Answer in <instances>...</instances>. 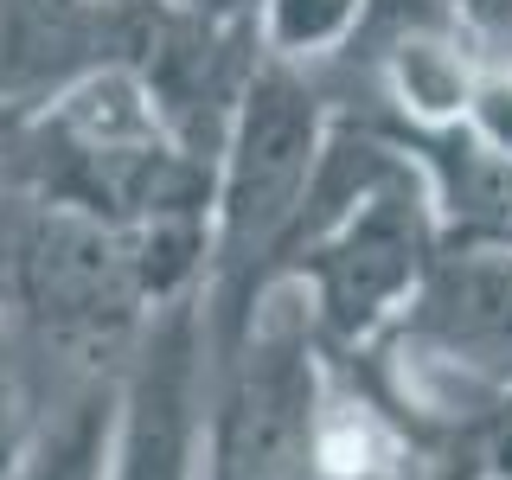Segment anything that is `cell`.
I'll use <instances>...</instances> for the list:
<instances>
[{"label": "cell", "instance_id": "obj_1", "mask_svg": "<svg viewBox=\"0 0 512 480\" xmlns=\"http://www.w3.org/2000/svg\"><path fill=\"white\" fill-rule=\"evenodd\" d=\"M333 109L320 103L308 71L276 58H256L237 116L212 160V199H205V365L244 340L269 295L282 288V256L295 218L308 205L314 167L327 154Z\"/></svg>", "mask_w": 512, "mask_h": 480}, {"label": "cell", "instance_id": "obj_2", "mask_svg": "<svg viewBox=\"0 0 512 480\" xmlns=\"http://www.w3.org/2000/svg\"><path fill=\"white\" fill-rule=\"evenodd\" d=\"M333 359L295 288L256 308L244 340L205 365V480H320Z\"/></svg>", "mask_w": 512, "mask_h": 480}, {"label": "cell", "instance_id": "obj_3", "mask_svg": "<svg viewBox=\"0 0 512 480\" xmlns=\"http://www.w3.org/2000/svg\"><path fill=\"white\" fill-rule=\"evenodd\" d=\"M109 480H205V314L160 301L116 365Z\"/></svg>", "mask_w": 512, "mask_h": 480}, {"label": "cell", "instance_id": "obj_4", "mask_svg": "<svg viewBox=\"0 0 512 480\" xmlns=\"http://www.w3.org/2000/svg\"><path fill=\"white\" fill-rule=\"evenodd\" d=\"M378 346L436 391H512V250H442Z\"/></svg>", "mask_w": 512, "mask_h": 480}, {"label": "cell", "instance_id": "obj_5", "mask_svg": "<svg viewBox=\"0 0 512 480\" xmlns=\"http://www.w3.org/2000/svg\"><path fill=\"white\" fill-rule=\"evenodd\" d=\"M141 26L122 0H0V103L45 109L103 64H128Z\"/></svg>", "mask_w": 512, "mask_h": 480}, {"label": "cell", "instance_id": "obj_6", "mask_svg": "<svg viewBox=\"0 0 512 480\" xmlns=\"http://www.w3.org/2000/svg\"><path fill=\"white\" fill-rule=\"evenodd\" d=\"M378 128L423 180L442 250H512V160L506 154L474 148L461 128H391V122Z\"/></svg>", "mask_w": 512, "mask_h": 480}, {"label": "cell", "instance_id": "obj_7", "mask_svg": "<svg viewBox=\"0 0 512 480\" xmlns=\"http://www.w3.org/2000/svg\"><path fill=\"white\" fill-rule=\"evenodd\" d=\"M378 32V26H372ZM474 26L468 20H397L384 26L372 77H378V122L391 128H455L480 77Z\"/></svg>", "mask_w": 512, "mask_h": 480}, {"label": "cell", "instance_id": "obj_8", "mask_svg": "<svg viewBox=\"0 0 512 480\" xmlns=\"http://www.w3.org/2000/svg\"><path fill=\"white\" fill-rule=\"evenodd\" d=\"M109 436H116V365L90 372L45 423L26 429L7 480H109Z\"/></svg>", "mask_w": 512, "mask_h": 480}, {"label": "cell", "instance_id": "obj_9", "mask_svg": "<svg viewBox=\"0 0 512 480\" xmlns=\"http://www.w3.org/2000/svg\"><path fill=\"white\" fill-rule=\"evenodd\" d=\"M372 26V0H250L256 52L314 71V64L352 52Z\"/></svg>", "mask_w": 512, "mask_h": 480}, {"label": "cell", "instance_id": "obj_10", "mask_svg": "<svg viewBox=\"0 0 512 480\" xmlns=\"http://www.w3.org/2000/svg\"><path fill=\"white\" fill-rule=\"evenodd\" d=\"M461 135L487 154H506L512 160V58H487L468 90V109H461Z\"/></svg>", "mask_w": 512, "mask_h": 480}, {"label": "cell", "instance_id": "obj_11", "mask_svg": "<svg viewBox=\"0 0 512 480\" xmlns=\"http://www.w3.org/2000/svg\"><path fill=\"white\" fill-rule=\"evenodd\" d=\"M468 26L474 32H500V39L512 45V0H474V7H468Z\"/></svg>", "mask_w": 512, "mask_h": 480}, {"label": "cell", "instance_id": "obj_12", "mask_svg": "<svg viewBox=\"0 0 512 480\" xmlns=\"http://www.w3.org/2000/svg\"><path fill=\"white\" fill-rule=\"evenodd\" d=\"M468 7H474V0H468ZM468 7H461V13H468Z\"/></svg>", "mask_w": 512, "mask_h": 480}]
</instances>
